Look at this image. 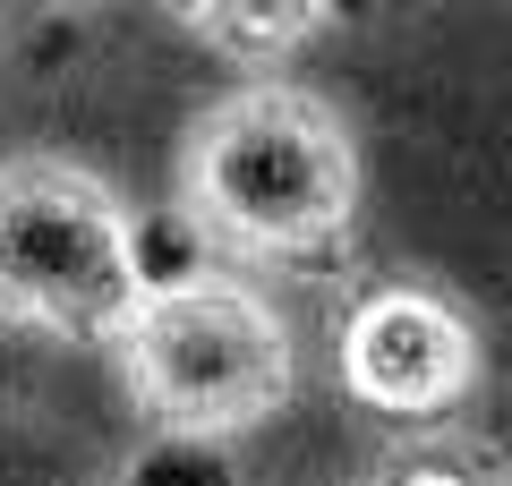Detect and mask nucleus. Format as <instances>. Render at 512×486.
<instances>
[{"label": "nucleus", "instance_id": "1", "mask_svg": "<svg viewBox=\"0 0 512 486\" xmlns=\"http://www.w3.org/2000/svg\"><path fill=\"white\" fill-rule=\"evenodd\" d=\"M359 137L325 94L248 77L180 128L171 205L239 273H325L359 231Z\"/></svg>", "mask_w": 512, "mask_h": 486}, {"label": "nucleus", "instance_id": "2", "mask_svg": "<svg viewBox=\"0 0 512 486\" xmlns=\"http://www.w3.org/2000/svg\"><path fill=\"white\" fill-rule=\"evenodd\" d=\"M120 393L180 444H231L299 393V342L274 290H256L239 265L163 273L111 342Z\"/></svg>", "mask_w": 512, "mask_h": 486}, {"label": "nucleus", "instance_id": "3", "mask_svg": "<svg viewBox=\"0 0 512 486\" xmlns=\"http://www.w3.org/2000/svg\"><path fill=\"white\" fill-rule=\"evenodd\" d=\"M154 290L128 197L69 154L0 162V324L111 350Z\"/></svg>", "mask_w": 512, "mask_h": 486}, {"label": "nucleus", "instance_id": "4", "mask_svg": "<svg viewBox=\"0 0 512 486\" xmlns=\"http://www.w3.org/2000/svg\"><path fill=\"white\" fill-rule=\"evenodd\" d=\"M333 376L376 418H453L487 376V333L444 282L384 273L333 324Z\"/></svg>", "mask_w": 512, "mask_h": 486}, {"label": "nucleus", "instance_id": "5", "mask_svg": "<svg viewBox=\"0 0 512 486\" xmlns=\"http://www.w3.org/2000/svg\"><path fill=\"white\" fill-rule=\"evenodd\" d=\"M163 9L205 52L239 60V69H274V60H291L299 43H316L342 18V0H163Z\"/></svg>", "mask_w": 512, "mask_h": 486}, {"label": "nucleus", "instance_id": "6", "mask_svg": "<svg viewBox=\"0 0 512 486\" xmlns=\"http://www.w3.org/2000/svg\"><path fill=\"white\" fill-rule=\"evenodd\" d=\"M367 486H512V478H495V469H461V461H419V469H384V478H367Z\"/></svg>", "mask_w": 512, "mask_h": 486}]
</instances>
